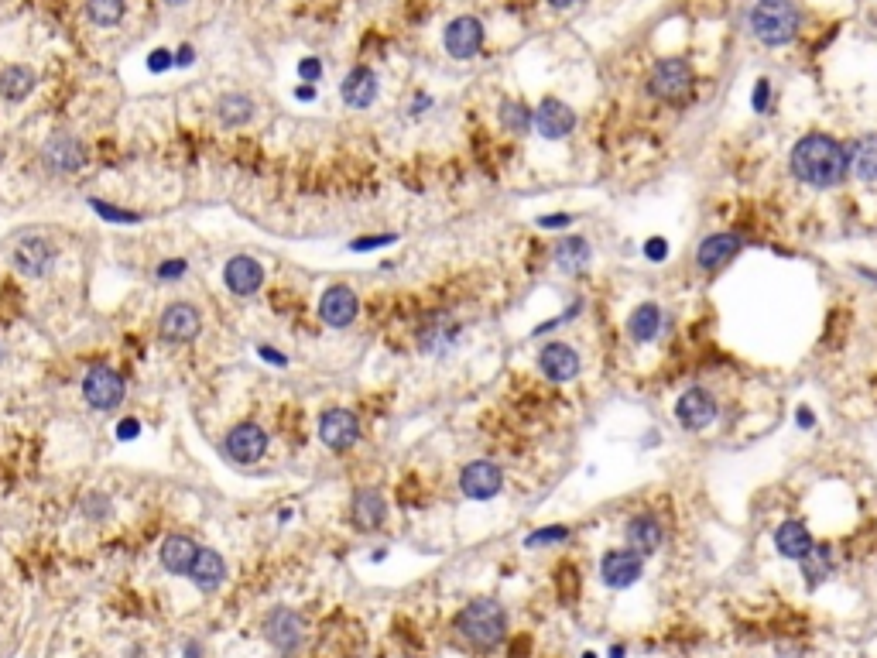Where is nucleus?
Listing matches in <instances>:
<instances>
[{"label": "nucleus", "instance_id": "obj_51", "mask_svg": "<svg viewBox=\"0 0 877 658\" xmlns=\"http://www.w3.org/2000/svg\"><path fill=\"white\" fill-rule=\"evenodd\" d=\"M610 658H624V648H614V652H610Z\"/></svg>", "mask_w": 877, "mask_h": 658}, {"label": "nucleus", "instance_id": "obj_20", "mask_svg": "<svg viewBox=\"0 0 877 658\" xmlns=\"http://www.w3.org/2000/svg\"><path fill=\"white\" fill-rule=\"evenodd\" d=\"M189 580L196 583L199 590H206V593H213L216 587H220V583L227 580V563L220 559V552L199 549L196 563H192V569H189Z\"/></svg>", "mask_w": 877, "mask_h": 658}, {"label": "nucleus", "instance_id": "obj_47", "mask_svg": "<svg viewBox=\"0 0 877 658\" xmlns=\"http://www.w3.org/2000/svg\"><path fill=\"white\" fill-rule=\"evenodd\" d=\"M295 96H299V100H312L316 90H312V86H299V93H295Z\"/></svg>", "mask_w": 877, "mask_h": 658}, {"label": "nucleus", "instance_id": "obj_27", "mask_svg": "<svg viewBox=\"0 0 877 658\" xmlns=\"http://www.w3.org/2000/svg\"><path fill=\"white\" fill-rule=\"evenodd\" d=\"M35 69H28V66H7V69H0V96H4V100H24V96H28L31 90H35Z\"/></svg>", "mask_w": 877, "mask_h": 658}, {"label": "nucleus", "instance_id": "obj_45", "mask_svg": "<svg viewBox=\"0 0 877 658\" xmlns=\"http://www.w3.org/2000/svg\"><path fill=\"white\" fill-rule=\"evenodd\" d=\"M538 223H542V227H566L569 216H566V213H562V216L555 213V216H542V220H538Z\"/></svg>", "mask_w": 877, "mask_h": 658}, {"label": "nucleus", "instance_id": "obj_18", "mask_svg": "<svg viewBox=\"0 0 877 658\" xmlns=\"http://www.w3.org/2000/svg\"><path fill=\"white\" fill-rule=\"evenodd\" d=\"M538 364H542V371L549 381H573V377L579 374V357L573 347H566V343H552V347L542 350V357H538Z\"/></svg>", "mask_w": 877, "mask_h": 658}, {"label": "nucleus", "instance_id": "obj_35", "mask_svg": "<svg viewBox=\"0 0 877 658\" xmlns=\"http://www.w3.org/2000/svg\"><path fill=\"white\" fill-rule=\"evenodd\" d=\"M93 210L103 216V220H110V223H141V213H127V210H117V206H107V203H100V199H93Z\"/></svg>", "mask_w": 877, "mask_h": 658}, {"label": "nucleus", "instance_id": "obj_8", "mask_svg": "<svg viewBox=\"0 0 877 658\" xmlns=\"http://www.w3.org/2000/svg\"><path fill=\"white\" fill-rule=\"evenodd\" d=\"M504 484V473L497 463L490 460H473L463 467V477H460V487L466 497H473V501H490L497 491H501Z\"/></svg>", "mask_w": 877, "mask_h": 658}, {"label": "nucleus", "instance_id": "obj_4", "mask_svg": "<svg viewBox=\"0 0 877 658\" xmlns=\"http://www.w3.org/2000/svg\"><path fill=\"white\" fill-rule=\"evenodd\" d=\"M693 83L696 79H693V69H689L686 59H665V62H658L655 72H651L648 90H651V96H658V100H665V103H679L693 93Z\"/></svg>", "mask_w": 877, "mask_h": 658}, {"label": "nucleus", "instance_id": "obj_42", "mask_svg": "<svg viewBox=\"0 0 877 658\" xmlns=\"http://www.w3.org/2000/svg\"><path fill=\"white\" fill-rule=\"evenodd\" d=\"M141 432V422L138 419H124L117 425V439H134Z\"/></svg>", "mask_w": 877, "mask_h": 658}, {"label": "nucleus", "instance_id": "obj_12", "mask_svg": "<svg viewBox=\"0 0 877 658\" xmlns=\"http://www.w3.org/2000/svg\"><path fill=\"white\" fill-rule=\"evenodd\" d=\"M223 282H227L233 295L247 299V295H254L257 288L264 285V268L254 258H247V254H237V258H230L227 268H223Z\"/></svg>", "mask_w": 877, "mask_h": 658}, {"label": "nucleus", "instance_id": "obj_38", "mask_svg": "<svg viewBox=\"0 0 877 658\" xmlns=\"http://www.w3.org/2000/svg\"><path fill=\"white\" fill-rule=\"evenodd\" d=\"M299 76L305 79V83H316V79L323 76V66H319V59H302L299 62Z\"/></svg>", "mask_w": 877, "mask_h": 658}, {"label": "nucleus", "instance_id": "obj_1", "mask_svg": "<svg viewBox=\"0 0 877 658\" xmlns=\"http://www.w3.org/2000/svg\"><path fill=\"white\" fill-rule=\"evenodd\" d=\"M792 172L809 186H836L847 175V148L826 134H809L795 144L792 151Z\"/></svg>", "mask_w": 877, "mask_h": 658}, {"label": "nucleus", "instance_id": "obj_16", "mask_svg": "<svg viewBox=\"0 0 877 658\" xmlns=\"http://www.w3.org/2000/svg\"><path fill=\"white\" fill-rule=\"evenodd\" d=\"M573 127H576V117H573V110H569L566 103H559V100H542V103H538L535 131L542 134V138L559 141V138H566Z\"/></svg>", "mask_w": 877, "mask_h": 658}, {"label": "nucleus", "instance_id": "obj_2", "mask_svg": "<svg viewBox=\"0 0 877 658\" xmlns=\"http://www.w3.org/2000/svg\"><path fill=\"white\" fill-rule=\"evenodd\" d=\"M456 631L466 645L473 648H494L497 641L508 631V617H504V607L497 600H473L466 611L456 617Z\"/></svg>", "mask_w": 877, "mask_h": 658}, {"label": "nucleus", "instance_id": "obj_19", "mask_svg": "<svg viewBox=\"0 0 877 658\" xmlns=\"http://www.w3.org/2000/svg\"><path fill=\"white\" fill-rule=\"evenodd\" d=\"M268 638H271V645H275L278 652H285V655L295 652V648H299V641H302V617L281 607V611H275L268 617Z\"/></svg>", "mask_w": 877, "mask_h": 658}, {"label": "nucleus", "instance_id": "obj_49", "mask_svg": "<svg viewBox=\"0 0 877 658\" xmlns=\"http://www.w3.org/2000/svg\"><path fill=\"white\" fill-rule=\"evenodd\" d=\"M549 4H552V7H573L576 0H549Z\"/></svg>", "mask_w": 877, "mask_h": 658}, {"label": "nucleus", "instance_id": "obj_39", "mask_svg": "<svg viewBox=\"0 0 877 658\" xmlns=\"http://www.w3.org/2000/svg\"><path fill=\"white\" fill-rule=\"evenodd\" d=\"M172 52H165V48H158V52H151V59H148V69L151 72H162V69H172Z\"/></svg>", "mask_w": 877, "mask_h": 658}, {"label": "nucleus", "instance_id": "obj_13", "mask_svg": "<svg viewBox=\"0 0 877 658\" xmlns=\"http://www.w3.org/2000/svg\"><path fill=\"white\" fill-rule=\"evenodd\" d=\"M675 415H679V422L686 425V429H706L713 419H716V401L706 388H693L686 391V395L679 398V405H675Z\"/></svg>", "mask_w": 877, "mask_h": 658}, {"label": "nucleus", "instance_id": "obj_6", "mask_svg": "<svg viewBox=\"0 0 877 658\" xmlns=\"http://www.w3.org/2000/svg\"><path fill=\"white\" fill-rule=\"evenodd\" d=\"M83 395L93 408H100V412H114L120 401H124V377L110 371V367H93L83 381Z\"/></svg>", "mask_w": 877, "mask_h": 658}, {"label": "nucleus", "instance_id": "obj_50", "mask_svg": "<svg viewBox=\"0 0 877 658\" xmlns=\"http://www.w3.org/2000/svg\"><path fill=\"white\" fill-rule=\"evenodd\" d=\"M168 7H182V4H189V0H165Z\"/></svg>", "mask_w": 877, "mask_h": 658}, {"label": "nucleus", "instance_id": "obj_23", "mask_svg": "<svg viewBox=\"0 0 877 658\" xmlns=\"http://www.w3.org/2000/svg\"><path fill=\"white\" fill-rule=\"evenodd\" d=\"M775 545L785 559H799L802 563V559L812 552V535L802 521H785V525L775 532Z\"/></svg>", "mask_w": 877, "mask_h": 658}, {"label": "nucleus", "instance_id": "obj_31", "mask_svg": "<svg viewBox=\"0 0 877 658\" xmlns=\"http://www.w3.org/2000/svg\"><path fill=\"white\" fill-rule=\"evenodd\" d=\"M586 261H590V247H586V240H562L559 247H555V264H559L562 271H569V275H576V271L586 268Z\"/></svg>", "mask_w": 877, "mask_h": 658}, {"label": "nucleus", "instance_id": "obj_46", "mask_svg": "<svg viewBox=\"0 0 877 658\" xmlns=\"http://www.w3.org/2000/svg\"><path fill=\"white\" fill-rule=\"evenodd\" d=\"M192 59H196V52H192V48H182V52H179V59H175V62H179V66H189Z\"/></svg>", "mask_w": 877, "mask_h": 658}, {"label": "nucleus", "instance_id": "obj_14", "mask_svg": "<svg viewBox=\"0 0 877 658\" xmlns=\"http://www.w3.org/2000/svg\"><path fill=\"white\" fill-rule=\"evenodd\" d=\"M52 261H55V247L48 244L45 237H28L14 247V268H18L21 275L42 278Z\"/></svg>", "mask_w": 877, "mask_h": 658}, {"label": "nucleus", "instance_id": "obj_48", "mask_svg": "<svg viewBox=\"0 0 877 658\" xmlns=\"http://www.w3.org/2000/svg\"><path fill=\"white\" fill-rule=\"evenodd\" d=\"M812 422H816V419H812V412H809V408H802V412H799V425H812Z\"/></svg>", "mask_w": 877, "mask_h": 658}, {"label": "nucleus", "instance_id": "obj_41", "mask_svg": "<svg viewBox=\"0 0 877 658\" xmlns=\"http://www.w3.org/2000/svg\"><path fill=\"white\" fill-rule=\"evenodd\" d=\"M754 110H758V114L768 110V79H761V83L754 86Z\"/></svg>", "mask_w": 877, "mask_h": 658}, {"label": "nucleus", "instance_id": "obj_3", "mask_svg": "<svg viewBox=\"0 0 877 658\" xmlns=\"http://www.w3.org/2000/svg\"><path fill=\"white\" fill-rule=\"evenodd\" d=\"M751 28L764 45H788L799 31V11L792 0H761L751 11Z\"/></svg>", "mask_w": 877, "mask_h": 658}, {"label": "nucleus", "instance_id": "obj_7", "mask_svg": "<svg viewBox=\"0 0 877 658\" xmlns=\"http://www.w3.org/2000/svg\"><path fill=\"white\" fill-rule=\"evenodd\" d=\"M319 439H323L329 449H336V453L350 449L360 439L357 415L347 412V408H329L323 419H319Z\"/></svg>", "mask_w": 877, "mask_h": 658}, {"label": "nucleus", "instance_id": "obj_34", "mask_svg": "<svg viewBox=\"0 0 877 658\" xmlns=\"http://www.w3.org/2000/svg\"><path fill=\"white\" fill-rule=\"evenodd\" d=\"M501 117H504V124H508L514 134H525L528 124H531V114H528L525 107H521V103H504Z\"/></svg>", "mask_w": 877, "mask_h": 658}, {"label": "nucleus", "instance_id": "obj_33", "mask_svg": "<svg viewBox=\"0 0 877 658\" xmlns=\"http://www.w3.org/2000/svg\"><path fill=\"white\" fill-rule=\"evenodd\" d=\"M802 569H806V580L816 587L819 580H826L833 569V552L826 549V545H812V552L806 559H802Z\"/></svg>", "mask_w": 877, "mask_h": 658}, {"label": "nucleus", "instance_id": "obj_25", "mask_svg": "<svg viewBox=\"0 0 877 658\" xmlns=\"http://www.w3.org/2000/svg\"><path fill=\"white\" fill-rule=\"evenodd\" d=\"M627 542H631V552L648 556V552H655L658 545H662V525L651 515L631 518V525H627Z\"/></svg>", "mask_w": 877, "mask_h": 658}, {"label": "nucleus", "instance_id": "obj_5", "mask_svg": "<svg viewBox=\"0 0 877 658\" xmlns=\"http://www.w3.org/2000/svg\"><path fill=\"white\" fill-rule=\"evenodd\" d=\"M223 453L230 456L233 463H257L264 453H268V432L261 429L257 422H240L233 425L223 439Z\"/></svg>", "mask_w": 877, "mask_h": 658}, {"label": "nucleus", "instance_id": "obj_22", "mask_svg": "<svg viewBox=\"0 0 877 658\" xmlns=\"http://www.w3.org/2000/svg\"><path fill=\"white\" fill-rule=\"evenodd\" d=\"M196 552H199V545L192 539H185V535H168L158 556H162V566L168 569V573L189 576L192 563H196Z\"/></svg>", "mask_w": 877, "mask_h": 658}, {"label": "nucleus", "instance_id": "obj_29", "mask_svg": "<svg viewBox=\"0 0 877 658\" xmlns=\"http://www.w3.org/2000/svg\"><path fill=\"white\" fill-rule=\"evenodd\" d=\"M251 114H254V100H251V96H244V93H227V96H220V100H216V117H220L227 127L247 124Z\"/></svg>", "mask_w": 877, "mask_h": 658}, {"label": "nucleus", "instance_id": "obj_17", "mask_svg": "<svg viewBox=\"0 0 877 658\" xmlns=\"http://www.w3.org/2000/svg\"><path fill=\"white\" fill-rule=\"evenodd\" d=\"M600 573H603V583H607V587L624 590L641 576V556H638V552H627V549L610 552V556L603 559Z\"/></svg>", "mask_w": 877, "mask_h": 658}, {"label": "nucleus", "instance_id": "obj_9", "mask_svg": "<svg viewBox=\"0 0 877 658\" xmlns=\"http://www.w3.org/2000/svg\"><path fill=\"white\" fill-rule=\"evenodd\" d=\"M199 326H203V319H199V312L189 302H175L158 319V333L168 343H192L199 336Z\"/></svg>", "mask_w": 877, "mask_h": 658}, {"label": "nucleus", "instance_id": "obj_37", "mask_svg": "<svg viewBox=\"0 0 877 658\" xmlns=\"http://www.w3.org/2000/svg\"><path fill=\"white\" fill-rule=\"evenodd\" d=\"M182 275H185V261H182V258H175V261H162V264H158V278H162V282H179Z\"/></svg>", "mask_w": 877, "mask_h": 658}, {"label": "nucleus", "instance_id": "obj_21", "mask_svg": "<svg viewBox=\"0 0 877 658\" xmlns=\"http://www.w3.org/2000/svg\"><path fill=\"white\" fill-rule=\"evenodd\" d=\"M737 251H740V237H734V234H713V237H706L703 244H699L696 264L703 271H716V268H723V264L734 258Z\"/></svg>", "mask_w": 877, "mask_h": 658}, {"label": "nucleus", "instance_id": "obj_15", "mask_svg": "<svg viewBox=\"0 0 877 658\" xmlns=\"http://www.w3.org/2000/svg\"><path fill=\"white\" fill-rule=\"evenodd\" d=\"M357 309H360V302H357V295H353L347 285L326 288L323 302H319V316H323L326 323L336 326V329L350 326L353 319H357Z\"/></svg>", "mask_w": 877, "mask_h": 658}, {"label": "nucleus", "instance_id": "obj_44", "mask_svg": "<svg viewBox=\"0 0 877 658\" xmlns=\"http://www.w3.org/2000/svg\"><path fill=\"white\" fill-rule=\"evenodd\" d=\"M261 357H264V360H268V364H278V367H285V364H288V360H285V357H281V353H278V350H271V347H261Z\"/></svg>", "mask_w": 877, "mask_h": 658}, {"label": "nucleus", "instance_id": "obj_43", "mask_svg": "<svg viewBox=\"0 0 877 658\" xmlns=\"http://www.w3.org/2000/svg\"><path fill=\"white\" fill-rule=\"evenodd\" d=\"M645 254L651 261H662L665 258V240L662 237H651L648 244H645Z\"/></svg>", "mask_w": 877, "mask_h": 658}, {"label": "nucleus", "instance_id": "obj_52", "mask_svg": "<svg viewBox=\"0 0 877 658\" xmlns=\"http://www.w3.org/2000/svg\"><path fill=\"white\" fill-rule=\"evenodd\" d=\"M583 658H597V655H583Z\"/></svg>", "mask_w": 877, "mask_h": 658}, {"label": "nucleus", "instance_id": "obj_26", "mask_svg": "<svg viewBox=\"0 0 877 658\" xmlns=\"http://www.w3.org/2000/svg\"><path fill=\"white\" fill-rule=\"evenodd\" d=\"M384 497L377 491H357V497H353V525L364 528V532H370V528H377L384 521Z\"/></svg>", "mask_w": 877, "mask_h": 658}, {"label": "nucleus", "instance_id": "obj_10", "mask_svg": "<svg viewBox=\"0 0 877 658\" xmlns=\"http://www.w3.org/2000/svg\"><path fill=\"white\" fill-rule=\"evenodd\" d=\"M42 162L52 168V172L72 175V172H79V168L86 165V148L76 138H69V134H55V138L45 141Z\"/></svg>", "mask_w": 877, "mask_h": 658}, {"label": "nucleus", "instance_id": "obj_36", "mask_svg": "<svg viewBox=\"0 0 877 658\" xmlns=\"http://www.w3.org/2000/svg\"><path fill=\"white\" fill-rule=\"evenodd\" d=\"M566 539H569V528L555 525V528H542V532L528 535V539H525V545H528V549H535V545H549V542H566Z\"/></svg>", "mask_w": 877, "mask_h": 658}, {"label": "nucleus", "instance_id": "obj_30", "mask_svg": "<svg viewBox=\"0 0 877 658\" xmlns=\"http://www.w3.org/2000/svg\"><path fill=\"white\" fill-rule=\"evenodd\" d=\"M658 326H662V309L651 306V302H645V306H638L631 312V319H627V329H631V336L638 343H648L655 340Z\"/></svg>", "mask_w": 877, "mask_h": 658}, {"label": "nucleus", "instance_id": "obj_40", "mask_svg": "<svg viewBox=\"0 0 877 658\" xmlns=\"http://www.w3.org/2000/svg\"><path fill=\"white\" fill-rule=\"evenodd\" d=\"M394 240V234H384V237H360V240H353V251H370V247H381V244H391Z\"/></svg>", "mask_w": 877, "mask_h": 658}, {"label": "nucleus", "instance_id": "obj_32", "mask_svg": "<svg viewBox=\"0 0 877 658\" xmlns=\"http://www.w3.org/2000/svg\"><path fill=\"white\" fill-rule=\"evenodd\" d=\"M86 14L100 28H114L124 21V0H86Z\"/></svg>", "mask_w": 877, "mask_h": 658}, {"label": "nucleus", "instance_id": "obj_28", "mask_svg": "<svg viewBox=\"0 0 877 658\" xmlns=\"http://www.w3.org/2000/svg\"><path fill=\"white\" fill-rule=\"evenodd\" d=\"M847 168H854L860 179L877 182V138H860L847 151Z\"/></svg>", "mask_w": 877, "mask_h": 658}, {"label": "nucleus", "instance_id": "obj_24", "mask_svg": "<svg viewBox=\"0 0 877 658\" xmlns=\"http://www.w3.org/2000/svg\"><path fill=\"white\" fill-rule=\"evenodd\" d=\"M374 96H377V76L367 66H357L343 79V100H347L350 107L364 110L374 103Z\"/></svg>", "mask_w": 877, "mask_h": 658}, {"label": "nucleus", "instance_id": "obj_11", "mask_svg": "<svg viewBox=\"0 0 877 658\" xmlns=\"http://www.w3.org/2000/svg\"><path fill=\"white\" fill-rule=\"evenodd\" d=\"M484 45V24L477 18H456L446 28V52L453 59H473Z\"/></svg>", "mask_w": 877, "mask_h": 658}]
</instances>
